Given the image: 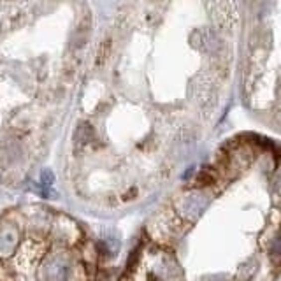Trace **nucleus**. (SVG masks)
Here are the masks:
<instances>
[{
    "instance_id": "nucleus-1",
    "label": "nucleus",
    "mask_w": 281,
    "mask_h": 281,
    "mask_svg": "<svg viewBox=\"0 0 281 281\" xmlns=\"http://www.w3.org/2000/svg\"><path fill=\"white\" fill-rule=\"evenodd\" d=\"M42 183H44V185H51V183H53V174H51V171L42 172Z\"/></svg>"
}]
</instances>
